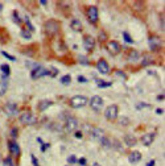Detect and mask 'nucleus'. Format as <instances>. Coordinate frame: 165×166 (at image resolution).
I'll return each instance as SVG.
<instances>
[{
	"mask_svg": "<svg viewBox=\"0 0 165 166\" xmlns=\"http://www.w3.org/2000/svg\"><path fill=\"white\" fill-rule=\"evenodd\" d=\"M148 44H149L151 50H159L160 48H161V40H160L159 37H156V36L149 37Z\"/></svg>",
	"mask_w": 165,
	"mask_h": 166,
	"instance_id": "nucleus-11",
	"label": "nucleus"
},
{
	"mask_svg": "<svg viewBox=\"0 0 165 166\" xmlns=\"http://www.w3.org/2000/svg\"><path fill=\"white\" fill-rule=\"evenodd\" d=\"M2 54L4 55V57H6V58H8L9 59V61H16V58L15 57H13V55H11V54H8L7 52H4V50H3V52H2Z\"/></svg>",
	"mask_w": 165,
	"mask_h": 166,
	"instance_id": "nucleus-35",
	"label": "nucleus"
},
{
	"mask_svg": "<svg viewBox=\"0 0 165 166\" xmlns=\"http://www.w3.org/2000/svg\"><path fill=\"white\" fill-rule=\"evenodd\" d=\"M87 18L91 24H95L99 18V12H98V7L95 6H90L87 8Z\"/></svg>",
	"mask_w": 165,
	"mask_h": 166,
	"instance_id": "nucleus-7",
	"label": "nucleus"
},
{
	"mask_svg": "<svg viewBox=\"0 0 165 166\" xmlns=\"http://www.w3.org/2000/svg\"><path fill=\"white\" fill-rule=\"evenodd\" d=\"M149 63H152V57H151L149 54L141 55V65H143V66H148Z\"/></svg>",
	"mask_w": 165,
	"mask_h": 166,
	"instance_id": "nucleus-22",
	"label": "nucleus"
},
{
	"mask_svg": "<svg viewBox=\"0 0 165 166\" xmlns=\"http://www.w3.org/2000/svg\"><path fill=\"white\" fill-rule=\"evenodd\" d=\"M50 70H52V71H49V73H50V77H52V78H54V77H56V75H57V74H58V70H57V69L52 67Z\"/></svg>",
	"mask_w": 165,
	"mask_h": 166,
	"instance_id": "nucleus-39",
	"label": "nucleus"
},
{
	"mask_svg": "<svg viewBox=\"0 0 165 166\" xmlns=\"http://www.w3.org/2000/svg\"><path fill=\"white\" fill-rule=\"evenodd\" d=\"M123 37H124V41H126V42H128V44H134V40L131 38V36H130L128 33H127V32H124V33H123Z\"/></svg>",
	"mask_w": 165,
	"mask_h": 166,
	"instance_id": "nucleus-32",
	"label": "nucleus"
},
{
	"mask_svg": "<svg viewBox=\"0 0 165 166\" xmlns=\"http://www.w3.org/2000/svg\"><path fill=\"white\" fill-rule=\"evenodd\" d=\"M147 166H155V160H152V161H149V162L147 164Z\"/></svg>",
	"mask_w": 165,
	"mask_h": 166,
	"instance_id": "nucleus-48",
	"label": "nucleus"
},
{
	"mask_svg": "<svg viewBox=\"0 0 165 166\" xmlns=\"http://www.w3.org/2000/svg\"><path fill=\"white\" fill-rule=\"evenodd\" d=\"M90 107L95 111V112H99V111L103 108V99L98 95L93 96V98L90 99Z\"/></svg>",
	"mask_w": 165,
	"mask_h": 166,
	"instance_id": "nucleus-8",
	"label": "nucleus"
},
{
	"mask_svg": "<svg viewBox=\"0 0 165 166\" xmlns=\"http://www.w3.org/2000/svg\"><path fill=\"white\" fill-rule=\"evenodd\" d=\"M21 37H24V38H27V40H29L31 38V32L27 30V29H23L21 30Z\"/></svg>",
	"mask_w": 165,
	"mask_h": 166,
	"instance_id": "nucleus-33",
	"label": "nucleus"
},
{
	"mask_svg": "<svg viewBox=\"0 0 165 166\" xmlns=\"http://www.w3.org/2000/svg\"><path fill=\"white\" fill-rule=\"evenodd\" d=\"M128 59H130V61H131V59H132V61H135V59H139V53L136 52V50H132V52L128 54Z\"/></svg>",
	"mask_w": 165,
	"mask_h": 166,
	"instance_id": "nucleus-27",
	"label": "nucleus"
},
{
	"mask_svg": "<svg viewBox=\"0 0 165 166\" xmlns=\"http://www.w3.org/2000/svg\"><path fill=\"white\" fill-rule=\"evenodd\" d=\"M4 109L7 111L8 115H15L17 112V107H16V104L13 103V101H8V103L4 105Z\"/></svg>",
	"mask_w": 165,
	"mask_h": 166,
	"instance_id": "nucleus-17",
	"label": "nucleus"
},
{
	"mask_svg": "<svg viewBox=\"0 0 165 166\" xmlns=\"http://www.w3.org/2000/svg\"><path fill=\"white\" fill-rule=\"evenodd\" d=\"M97 67H98L99 73H102V74H108V71H110V66H108V62L106 61V59H103V58H101V59H99V61L97 62Z\"/></svg>",
	"mask_w": 165,
	"mask_h": 166,
	"instance_id": "nucleus-12",
	"label": "nucleus"
},
{
	"mask_svg": "<svg viewBox=\"0 0 165 166\" xmlns=\"http://www.w3.org/2000/svg\"><path fill=\"white\" fill-rule=\"evenodd\" d=\"M119 123H120L123 127H127V125L130 124V119H128V117H126V116H120Z\"/></svg>",
	"mask_w": 165,
	"mask_h": 166,
	"instance_id": "nucleus-28",
	"label": "nucleus"
},
{
	"mask_svg": "<svg viewBox=\"0 0 165 166\" xmlns=\"http://www.w3.org/2000/svg\"><path fill=\"white\" fill-rule=\"evenodd\" d=\"M8 149H9V153H11L12 156H20V146H19V144L15 140L9 141Z\"/></svg>",
	"mask_w": 165,
	"mask_h": 166,
	"instance_id": "nucleus-13",
	"label": "nucleus"
},
{
	"mask_svg": "<svg viewBox=\"0 0 165 166\" xmlns=\"http://www.w3.org/2000/svg\"><path fill=\"white\" fill-rule=\"evenodd\" d=\"M164 98H165L164 94H163V95H159V96H157V100H164Z\"/></svg>",
	"mask_w": 165,
	"mask_h": 166,
	"instance_id": "nucleus-49",
	"label": "nucleus"
},
{
	"mask_svg": "<svg viewBox=\"0 0 165 166\" xmlns=\"http://www.w3.org/2000/svg\"><path fill=\"white\" fill-rule=\"evenodd\" d=\"M153 140H155V133H153V132L144 133V135L141 136V142H143L145 146H149V145L153 142Z\"/></svg>",
	"mask_w": 165,
	"mask_h": 166,
	"instance_id": "nucleus-14",
	"label": "nucleus"
},
{
	"mask_svg": "<svg viewBox=\"0 0 165 166\" xmlns=\"http://www.w3.org/2000/svg\"><path fill=\"white\" fill-rule=\"evenodd\" d=\"M90 136L93 140H97V141H101V138L105 136V132L102 131V129H99V128H93L91 129V133H90Z\"/></svg>",
	"mask_w": 165,
	"mask_h": 166,
	"instance_id": "nucleus-15",
	"label": "nucleus"
},
{
	"mask_svg": "<svg viewBox=\"0 0 165 166\" xmlns=\"http://www.w3.org/2000/svg\"><path fill=\"white\" fill-rule=\"evenodd\" d=\"M78 128V120L74 116H66L65 117V129L68 132H74Z\"/></svg>",
	"mask_w": 165,
	"mask_h": 166,
	"instance_id": "nucleus-6",
	"label": "nucleus"
},
{
	"mask_svg": "<svg viewBox=\"0 0 165 166\" xmlns=\"http://www.w3.org/2000/svg\"><path fill=\"white\" fill-rule=\"evenodd\" d=\"M115 75H118V77H122V78H123V79H126V78H127V75H126V74H124L123 71H116V73H115Z\"/></svg>",
	"mask_w": 165,
	"mask_h": 166,
	"instance_id": "nucleus-42",
	"label": "nucleus"
},
{
	"mask_svg": "<svg viewBox=\"0 0 165 166\" xmlns=\"http://www.w3.org/2000/svg\"><path fill=\"white\" fill-rule=\"evenodd\" d=\"M45 75H50V73H49L48 69H45L42 66H36L32 70V73H31V78H32V79H35V81L40 79V78L45 77Z\"/></svg>",
	"mask_w": 165,
	"mask_h": 166,
	"instance_id": "nucleus-4",
	"label": "nucleus"
},
{
	"mask_svg": "<svg viewBox=\"0 0 165 166\" xmlns=\"http://www.w3.org/2000/svg\"><path fill=\"white\" fill-rule=\"evenodd\" d=\"M2 9H3V6H2V4H0V11H2Z\"/></svg>",
	"mask_w": 165,
	"mask_h": 166,
	"instance_id": "nucleus-51",
	"label": "nucleus"
},
{
	"mask_svg": "<svg viewBox=\"0 0 165 166\" xmlns=\"http://www.w3.org/2000/svg\"><path fill=\"white\" fill-rule=\"evenodd\" d=\"M115 144H116L115 146H116V149H118V150H123V148H122V145H119V141H115Z\"/></svg>",
	"mask_w": 165,
	"mask_h": 166,
	"instance_id": "nucleus-45",
	"label": "nucleus"
},
{
	"mask_svg": "<svg viewBox=\"0 0 165 166\" xmlns=\"http://www.w3.org/2000/svg\"><path fill=\"white\" fill-rule=\"evenodd\" d=\"M124 142L127 146H134L136 145V137L134 135H126L124 136Z\"/></svg>",
	"mask_w": 165,
	"mask_h": 166,
	"instance_id": "nucleus-19",
	"label": "nucleus"
},
{
	"mask_svg": "<svg viewBox=\"0 0 165 166\" xmlns=\"http://www.w3.org/2000/svg\"><path fill=\"white\" fill-rule=\"evenodd\" d=\"M31 160H32V164H33V166H40L39 165V161H37V158H36V157L35 156H31Z\"/></svg>",
	"mask_w": 165,
	"mask_h": 166,
	"instance_id": "nucleus-40",
	"label": "nucleus"
},
{
	"mask_svg": "<svg viewBox=\"0 0 165 166\" xmlns=\"http://www.w3.org/2000/svg\"><path fill=\"white\" fill-rule=\"evenodd\" d=\"M97 85H98V87H101V89H105V87H110L112 83H111V82H103L102 79H99V81L97 82Z\"/></svg>",
	"mask_w": 165,
	"mask_h": 166,
	"instance_id": "nucleus-26",
	"label": "nucleus"
},
{
	"mask_svg": "<svg viewBox=\"0 0 165 166\" xmlns=\"http://www.w3.org/2000/svg\"><path fill=\"white\" fill-rule=\"evenodd\" d=\"M24 20H25V24H27V26H28V30H29V32H33V30H35V28H33V25L31 24V20L28 18V16L24 17Z\"/></svg>",
	"mask_w": 165,
	"mask_h": 166,
	"instance_id": "nucleus-31",
	"label": "nucleus"
},
{
	"mask_svg": "<svg viewBox=\"0 0 165 166\" xmlns=\"http://www.w3.org/2000/svg\"><path fill=\"white\" fill-rule=\"evenodd\" d=\"M41 4H42V6H46V4H48V2H46V0H41V2H40Z\"/></svg>",
	"mask_w": 165,
	"mask_h": 166,
	"instance_id": "nucleus-50",
	"label": "nucleus"
},
{
	"mask_svg": "<svg viewBox=\"0 0 165 166\" xmlns=\"http://www.w3.org/2000/svg\"><path fill=\"white\" fill-rule=\"evenodd\" d=\"M77 162H78L79 165H82V166H85V165H86V158H83V157H82V158H79V160H77Z\"/></svg>",
	"mask_w": 165,
	"mask_h": 166,
	"instance_id": "nucleus-43",
	"label": "nucleus"
},
{
	"mask_svg": "<svg viewBox=\"0 0 165 166\" xmlns=\"http://www.w3.org/2000/svg\"><path fill=\"white\" fill-rule=\"evenodd\" d=\"M101 41H106V38H107V36H106V33H103V32H101Z\"/></svg>",
	"mask_w": 165,
	"mask_h": 166,
	"instance_id": "nucleus-44",
	"label": "nucleus"
},
{
	"mask_svg": "<svg viewBox=\"0 0 165 166\" xmlns=\"http://www.w3.org/2000/svg\"><path fill=\"white\" fill-rule=\"evenodd\" d=\"M70 82H72V77H70L69 74H66V75H64L62 78H61V83H62L64 86L70 85Z\"/></svg>",
	"mask_w": 165,
	"mask_h": 166,
	"instance_id": "nucleus-25",
	"label": "nucleus"
},
{
	"mask_svg": "<svg viewBox=\"0 0 165 166\" xmlns=\"http://www.w3.org/2000/svg\"><path fill=\"white\" fill-rule=\"evenodd\" d=\"M52 104H53L52 100H41V101H39V111L40 112H44V111L48 109Z\"/></svg>",
	"mask_w": 165,
	"mask_h": 166,
	"instance_id": "nucleus-18",
	"label": "nucleus"
},
{
	"mask_svg": "<svg viewBox=\"0 0 165 166\" xmlns=\"http://www.w3.org/2000/svg\"><path fill=\"white\" fill-rule=\"evenodd\" d=\"M107 50L111 55H118L122 50V46L118 41H110V42L107 44Z\"/></svg>",
	"mask_w": 165,
	"mask_h": 166,
	"instance_id": "nucleus-9",
	"label": "nucleus"
},
{
	"mask_svg": "<svg viewBox=\"0 0 165 166\" xmlns=\"http://www.w3.org/2000/svg\"><path fill=\"white\" fill-rule=\"evenodd\" d=\"M78 62L85 65V66H87V65H89V59L85 57V55H78Z\"/></svg>",
	"mask_w": 165,
	"mask_h": 166,
	"instance_id": "nucleus-29",
	"label": "nucleus"
},
{
	"mask_svg": "<svg viewBox=\"0 0 165 166\" xmlns=\"http://www.w3.org/2000/svg\"><path fill=\"white\" fill-rule=\"evenodd\" d=\"M12 18H13V21L16 22V24H21V18H20V16H19V13H17V11H15L12 13Z\"/></svg>",
	"mask_w": 165,
	"mask_h": 166,
	"instance_id": "nucleus-30",
	"label": "nucleus"
},
{
	"mask_svg": "<svg viewBox=\"0 0 165 166\" xmlns=\"http://www.w3.org/2000/svg\"><path fill=\"white\" fill-rule=\"evenodd\" d=\"M94 46H95V40H94V37L91 36H85L83 38V48L87 50V52H91L94 49Z\"/></svg>",
	"mask_w": 165,
	"mask_h": 166,
	"instance_id": "nucleus-10",
	"label": "nucleus"
},
{
	"mask_svg": "<svg viewBox=\"0 0 165 166\" xmlns=\"http://www.w3.org/2000/svg\"><path fill=\"white\" fill-rule=\"evenodd\" d=\"M156 113H157V115H163V113H164V109L157 108V109H156Z\"/></svg>",
	"mask_w": 165,
	"mask_h": 166,
	"instance_id": "nucleus-47",
	"label": "nucleus"
},
{
	"mask_svg": "<svg viewBox=\"0 0 165 166\" xmlns=\"http://www.w3.org/2000/svg\"><path fill=\"white\" fill-rule=\"evenodd\" d=\"M37 141L41 142V152H45V150L49 148V145H48V144H45V142H42L41 138H37Z\"/></svg>",
	"mask_w": 165,
	"mask_h": 166,
	"instance_id": "nucleus-34",
	"label": "nucleus"
},
{
	"mask_svg": "<svg viewBox=\"0 0 165 166\" xmlns=\"http://www.w3.org/2000/svg\"><path fill=\"white\" fill-rule=\"evenodd\" d=\"M75 162H77V157H75L74 154L68 157V164H75Z\"/></svg>",
	"mask_w": 165,
	"mask_h": 166,
	"instance_id": "nucleus-36",
	"label": "nucleus"
},
{
	"mask_svg": "<svg viewBox=\"0 0 165 166\" xmlns=\"http://www.w3.org/2000/svg\"><path fill=\"white\" fill-rule=\"evenodd\" d=\"M89 103V99L83 95H75L70 99V105L73 108H82Z\"/></svg>",
	"mask_w": 165,
	"mask_h": 166,
	"instance_id": "nucleus-2",
	"label": "nucleus"
},
{
	"mask_svg": "<svg viewBox=\"0 0 165 166\" xmlns=\"http://www.w3.org/2000/svg\"><path fill=\"white\" fill-rule=\"evenodd\" d=\"M70 26L73 28V30H82V24H81V21L77 20V18H74V20L72 21V24H70Z\"/></svg>",
	"mask_w": 165,
	"mask_h": 166,
	"instance_id": "nucleus-23",
	"label": "nucleus"
},
{
	"mask_svg": "<svg viewBox=\"0 0 165 166\" xmlns=\"http://www.w3.org/2000/svg\"><path fill=\"white\" fill-rule=\"evenodd\" d=\"M19 120H20L21 124H25V125H32V124L36 123V116L33 115L31 111H25V112H23L20 115V117H19Z\"/></svg>",
	"mask_w": 165,
	"mask_h": 166,
	"instance_id": "nucleus-3",
	"label": "nucleus"
},
{
	"mask_svg": "<svg viewBox=\"0 0 165 166\" xmlns=\"http://www.w3.org/2000/svg\"><path fill=\"white\" fill-rule=\"evenodd\" d=\"M7 89H8V82L7 81H2V82H0V96L6 94Z\"/></svg>",
	"mask_w": 165,
	"mask_h": 166,
	"instance_id": "nucleus-24",
	"label": "nucleus"
},
{
	"mask_svg": "<svg viewBox=\"0 0 165 166\" xmlns=\"http://www.w3.org/2000/svg\"><path fill=\"white\" fill-rule=\"evenodd\" d=\"M118 112H119V108H118L116 104H111L108 105L105 111V116L107 120H110V121H114V120L118 119Z\"/></svg>",
	"mask_w": 165,
	"mask_h": 166,
	"instance_id": "nucleus-5",
	"label": "nucleus"
},
{
	"mask_svg": "<svg viewBox=\"0 0 165 166\" xmlns=\"http://www.w3.org/2000/svg\"><path fill=\"white\" fill-rule=\"evenodd\" d=\"M0 69H2V73H3V81H7V78L9 75V71H11V69H9V66L6 63V65H2L0 66Z\"/></svg>",
	"mask_w": 165,
	"mask_h": 166,
	"instance_id": "nucleus-21",
	"label": "nucleus"
},
{
	"mask_svg": "<svg viewBox=\"0 0 165 166\" xmlns=\"http://www.w3.org/2000/svg\"><path fill=\"white\" fill-rule=\"evenodd\" d=\"M9 135H11V137L16 138V137H17V128H12V129H11V133H9Z\"/></svg>",
	"mask_w": 165,
	"mask_h": 166,
	"instance_id": "nucleus-38",
	"label": "nucleus"
},
{
	"mask_svg": "<svg viewBox=\"0 0 165 166\" xmlns=\"http://www.w3.org/2000/svg\"><path fill=\"white\" fill-rule=\"evenodd\" d=\"M74 136L77 137V138H82L83 135H82V132H75V135H74Z\"/></svg>",
	"mask_w": 165,
	"mask_h": 166,
	"instance_id": "nucleus-46",
	"label": "nucleus"
},
{
	"mask_svg": "<svg viewBox=\"0 0 165 166\" xmlns=\"http://www.w3.org/2000/svg\"><path fill=\"white\" fill-rule=\"evenodd\" d=\"M44 29H45V33L53 37L54 34H57V32L60 30V22L54 18H50V20H46L45 24H44Z\"/></svg>",
	"mask_w": 165,
	"mask_h": 166,
	"instance_id": "nucleus-1",
	"label": "nucleus"
},
{
	"mask_svg": "<svg viewBox=\"0 0 165 166\" xmlns=\"http://www.w3.org/2000/svg\"><path fill=\"white\" fill-rule=\"evenodd\" d=\"M99 142H101V145H102V148H105V149H111V148H112V144H111V140H110V138H108V137H106V136H103L102 138H101V141H99Z\"/></svg>",
	"mask_w": 165,
	"mask_h": 166,
	"instance_id": "nucleus-20",
	"label": "nucleus"
},
{
	"mask_svg": "<svg viewBox=\"0 0 165 166\" xmlns=\"http://www.w3.org/2000/svg\"><path fill=\"white\" fill-rule=\"evenodd\" d=\"M94 166H101V165H98V164H94Z\"/></svg>",
	"mask_w": 165,
	"mask_h": 166,
	"instance_id": "nucleus-52",
	"label": "nucleus"
},
{
	"mask_svg": "<svg viewBox=\"0 0 165 166\" xmlns=\"http://www.w3.org/2000/svg\"><path fill=\"white\" fill-rule=\"evenodd\" d=\"M77 81H78L79 83H86V82H87L86 78L82 77V75H78V77H77Z\"/></svg>",
	"mask_w": 165,
	"mask_h": 166,
	"instance_id": "nucleus-41",
	"label": "nucleus"
},
{
	"mask_svg": "<svg viewBox=\"0 0 165 166\" xmlns=\"http://www.w3.org/2000/svg\"><path fill=\"white\" fill-rule=\"evenodd\" d=\"M4 164H7L8 166H13V162H12V157H11V156L7 157V158L4 160Z\"/></svg>",
	"mask_w": 165,
	"mask_h": 166,
	"instance_id": "nucleus-37",
	"label": "nucleus"
},
{
	"mask_svg": "<svg viewBox=\"0 0 165 166\" xmlns=\"http://www.w3.org/2000/svg\"><path fill=\"white\" fill-rule=\"evenodd\" d=\"M140 160H141V153H139V152H131L128 161L132 165H136L138 162H140Z\"/></svg>",
	"mask_w": 165,
	"mask_h": 166,
	"instance_id": "nucleus-16",
	"label": "nucleus"
}]
</instances>
